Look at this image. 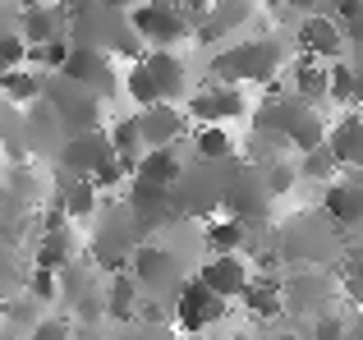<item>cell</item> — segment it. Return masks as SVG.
<instances>
[{
    "label": "cell",
    "instance_id": "1",
    "mask_svg": "<svg viewBox=\"0 0 363 340\" xmlns=\"http://www.w3.org/2000/svg\"><path fill=\"white\" fill-rule=\"evenodd\" d=\"M65 9V37L69 46H92V51L106 55H124V60H138L143 42L129 23V9H116L106 0H55Z\"/></svg>",
    "mask_w": 363,
    "mask_h": 340
},
{
    "label": "cell",
    "instance_id": "2",
    "mask_svg": "<svg viewBox=\"0 0 363 340\" xmlns=\"http://www.w3.org/2000/svg\"><path fill=\"white\" fill-rule=\"evenodd\" d=\"M253 138L267 143L272 152H313V147L327 143V125H322L318 106H303L299 97H272L253 110Z\"/></svg>",
    "mask_w": 363,
    "mask_h": 340
},
{
    "label": "cell",
    "instance_id": "3",
    "mask_svg": "<svg viewBox=\"0 0 363 340\" xmlns=\"http://www.w3.org/2000/svg\"><path fill=\"white\" fill-rule=\"evenodd\" d=\"M272 253L281 267H327L331 258L345 253V234L322 212H294L281 225L272 221Z\"/></svg>",
    "mask_w": 363,
    "mask_h": 340
},
{
    "label": "cell",
    "instance_id": "4",
    "mask_svg": "<svg viewBox=\"0 0 363 340\" xmlns=\"http://www.w3.org/2000/svg\"><path fill=\"white\" fill-rule=\"evenodd\" d=\"M281 69H285V37L257 33L235 46H221L207 64V79L235 83V88H262V83H276Z\"/></svg>",
    "mask_w": 363,
    "mask_h": 340
},
{
    "label": "cell",
    "instance_id": "5",
    "mask_svg": "<svg viewBox=\"0 0 363 340\" xmlns=\"http://www.w3.org/2000/svg\"><path fill=\"white\" fill-rule=\"evenodd\" d=\"M129 276L138 280L143 299H157V304L170 308V299L194 276V262H184L175 249H166V244H157V239H143L129 258Z\"/></svg>",
    "mask_w": 363,
    "mask_h": 340
},
{
    "label": "cell",
    "instance_id": "6",
    "mask_svg": "<svg viewBox=\"0 0 363 340\" xmlns=\"http://www.w3.org/2000/svg\"><path fill=\"white\" fill-rule=\"evenodd\" d=\"M235 162V157H230ZM230 162H203V157H189L184 170H179L175 179V207L179 216H189V221H212V212L221 207L225 198V179H230Z\"/></svg>",
    "mask_w": 363,
    "mask_h": 340
},
{
    "label": "cell",
    "instance_id": "7",
    "mask_svg": "<svg viewBox=\"0 0 363 340\" xmlns=\"http://www.w3.org/2000/svg\"><path fill=\"white\" fill-rule=\"evenodd\" d=\"M143 244V234L133 230V216L124 203H101L97 207V234H92L83 258L97 262V271H124L133 258V249Z\"/></svg>",
    "mask_w": 363,
    "mask_h": 340
},
{
    "label": "cell",
    "instance_id": "8",
    "mask_svg": "<svg viewBox=\"0 0 363 340\" xmlns=\"http://www.w3.org/2000/svg\"><path fill=\"white\" fill-rule=\"evenodd\" d=\"M129 23L143 46L152 51H175L184 37H194V14L179 0H138L129 9Z\"/></svg>",
    "mask_w": 363,
    "mask_h": 340
},
{
    "label": "cell",
    "instance_id": "9",
    "mask_svg": "<svg viewBox=\"0 0 363 340\" xmlns=\"http://www.w3.org/2000/svg\"><path fill=\"white\" fill-rule=\"evenodd\" d=\"M42 101L55 110V120H60L65 138L97 129V125H101V106H106L97 92H88L83 83L65 79V74H46V79H42Z\"/></svg>",
    "mask_w": 363,
    "mask_h": 340
},
{
    "label": "cell",
    "instance_id": "10",
    "mask_svg": "<svg viewBox=\"0 0 363 340\" xmlns=\"http://www.w3.org/2000/svg\"><path fill=\"white\" fill-rule=\"evenodd\" d=\"M272 203H276V198L267 193L262 170L235 157V162H230V179H225L221 212L230 216V221L248 225V230H257V225H272Z\"/></svg>",
    "mask_w": 363,
    "mask_h": 340
},
{
    "label": "cell",
    "instance_id": "11",
    "mask_svg": "<svg viewBox=\"0 0 363 340\" xmlns=\"http://www.w3.org/2000/svg\"><path fill=\"white\" fill-rule=\"evenodd\" d=\"M179 106H184L189 125H225V129H230L235 120L248 115L244 88L221 83V79H207V83H198V88H189V97L179 101Z\"/></svg>",
    "mask_w": 363,
    "mask_h": 340
},
{
    "label": "cell",
    "instance_id": "12",
    "mask_svg": "<svg viewBox=\"0 0 363 340\" xmlns=\"http://www.w3.org/2000/svg\"><path fill=\"white\" fill-rule=\"evenodd\" d=\"M221 317H230V304H225L221 295H212V290L203 285V280L189 276V285L179 290L175 299H170V322L179 327V336H207Z\"/></svg>",
    "mask_w": 363,
    "mask_h": 340
},
{
    "label": "cell",
    "instance_id": "13",
    "mask_svg": "<svg viewBox=\"0 0 363 340\" xmlns=\"http://www.w3.org/2000/svg\"><path fill=\"white\" fill-rule=\"evenodd\" d=\"M281 299H285V313L318 317V313H327V304L336 299V280L322 267H294L290 276H281Z\"/></svg>",
    "mask_w": 363,
    "mask_h": 340
},
{
    "label": "cell",
    "instance_id": "14",
    "mask_svg": "<svg viewBox=\"0 0 363 340\" xmlns=\"http://www.w3.org/2000/svg\"><path fill=\"white\" fill-rule=\"evenodd\" d=\"M55 74H65V79L83 83L88 92H97L101 101H116L120 97V74H116V60H111L106 51H92V46H69V55H65V64Z\"/></svg>",
    "mask_w": 363,
    "mask_h": 340
},
{
    "label": "cell",
    "instance_id": "15",
    "mask_svg": "<svg viewBox=\"0 0 363 340\" xmlns=\"http://www.w3.org/2000/svg\"><path fill=\"white\" fill-rule=\"evenodd\" d=\"M322 216L336 225L340 234H359L363 230V170L336 175L331 184H322Z\"/></svg>",
    "mask_w": 363,
    "mask_h": 340
},
{
    "label": "cell",
    "instance_id": "16",
    "mask_svg": "<svg viewBox=\"0 0 363 340\" xmlns=\"http://www.w3.org/2000/svg\"><path fill=\"white\" fill-rule=\"evenodd\" d=\"M106 162H116V152H111V138H106V125L88 129V134H69L60 143V152H55V170H65V175H79V179H92Z\"/></svg>",
    "mask_w": 363,
    "mask_h": 340
},
{
    "label": "cell",
    "instance_id": "17",
    "mask_svg": "<svg viewBox=\"0 0 363 340\" xmlns=\"http://www.w3.org/2000/svg\"><path fill=\"white\" fill-rule=\"evenodd\" d=\"M194 280H203L212 295H221L225 304H235V299L244 295V285L253 280V267H248L244 253H207L194 267Z\"/></svg>",
    "mask_w": 363,
    "mask_h": 340
},
{
    "label": "cell",
    "instance_id": "18",
    "mask_svg": "<svg viewBox=\"0 0 363 340\" xmlns=\"http://www.w3.org/2000/svg\"><path fill=\"white\" fill-rule=\"evenodd\" d=\"M294 51L308 55V60L331 64V60H345L350 46H345V37H340V28H336L331 14H303L299 23H294Z\"/></svg>",
    "mask_w": 363,
    "mask_h": 340
},
{
    "label": "cell",
    "instance_id": "19",
    "mask_svg": "<svg viewBox=\"0 0 363 340\" xmlns=\"http://www.w3.org/2000/svg\"><path fill=\"white\" fill-rule=\"evenodd\" d=\"M124 207H129L133 230H138L143 239L157 234L161 225H170L179 216L175 193H170V188H152V184H138V179H129V198H124Z\"/></svg>",
    "mask_w": 363,
    "mask_h": 340
},
{
    "label": "cell",
    "instance_id": "20",
    "mask_svg": "<svg viewBox=\"0 0 363 340\" xmlns=\"http://www.w3.org/2000/svg\"><path fill=\"white\" fill-rule=\"evenodd\" d=\"M257 0H212L203 14L194 18V37L203 46H221L225 37H235L244 23H253Z\"/></svg>",
    "mask_w": 363,
    "mask_h": 340
},
{
    "label": "cell",
    "instance_id": "21",
    "mask_svg": "<svg viewBox=\"0 0 363 340\" xmlns=\"http://www.w3.org/2000/svg\"><path fill=\"white\" fill-rule=\"evenodd\" d=\"M133 120H138V134H143V147H179L189 138V115L184 106H175V101H157V106H143L133 110Z\"/></svg>",
    "mask_w": 363,
    "mask_h": 340
},
{
    "label": "cell",
    "instance_id": "22",
    "mask_svg": "<svg viewBox=\"0 0 363 340\" xmlns=\"http://www.w3.org/2000/svg\"><path fill=\"white\" fill-rule=\"evenodd\" d=\"M143 60V69H147V79H152V88H157V97L161 101H184L189 97V64H184V55L179 51H143L138 55Z\"/></svg>",
    "mask_w": 363,
    "mask_h": 340
},
{
    "label": "cell",
    "instance_id": "23",
    "mask_svg": "<svg viewBox=\"0 0 363 340\" xmlns=\"http://www.w3.org/2000/svg\"><path fill=\"white\" fill-rule=\"evenodd\" d=\"M23 134H28V157L55 162V152H60V143H65V129H60L55 110L46 106L42 97H37L33 106H23Z\"/></svg>",
    "mask_w": 363,
    "mask_h": 340
},
{
    "label": "cell",
    "instance_id": "24",
    "mask_svg": "<svg viewBox=\"0 0 363 340\" xmlns=\"http://www.w3.org/2000/svg\"><path fill=\"white\" fill-rule=\"evenodd\" d=\"M51 188H55L51 207H60L69 221H88V216H97V207H101V188L92 184V179H79V175H65V170H55Z\"/></svg>",
    "mask_w": 363,
    "mask_h": 340
},
{
    "label": "cell",
    "instance_id": "25",
    "mask_svg": "<svg viewBox=\"0 0 363 340\" xmlns=\"http://www.w3.org/2000/svg\"><path fill=\"white\" fill-rule=\"evenodd\" d=\"M327 152L340 170H363V110H345L327 129Z\"/></svg>",
    "mask_w": 363,
    "mask_h": 340
},
{
    "label": "cell",
    "instance_id": "26",
    "mask_svg": "<svg viewBox=\"0 0 363 340\" xmlns=\"http://www.w3.org/2000/svg\"><path fill=\"white\" fill-rule=\"evenodd\" d=\"M18 37L23 46H46L55 37H65V9L55 0H42V5H23L18 9Z\"/></svg>",
    "mask_w": 363,
    "mask_h": 340
},
{
    "label": "cell",
    "instance_id": "27",
    "mask_svg": "<svg viewBox=\"0 0 363 340\" xmlns=\"http://www.w3.org/2000/svg\"><path fill=\"white\" fill-rule=\"evenodd\" d=\"M101 295H106V317L120 327H133L138 322V304H143V290L138 280L129 276V267L124 271H111L106 280H101Z\"/></svg>",
    "mask_w": 363,
    "mask_h": 340
},
{
    "label": "cell",
    "instance_id": "28",
    "mask_svg": "<svg viewBox=\"0 0 363 340\" xmlns=\"http://www.w3.org/2000/svg\"><path fill=\"white\" fill-rule=\"evenodd\" d=\"M235 304H244V313L257 317V322H272V317H281V313H285L281 276H272V271H253V280L244 285V295L235 299Z\"/></svg>",
    "mask_w": 363,
    "mask_h": 340
},
{
    "label": "cell",
    "instance_id": "29",
    "mask_svg": "<svg viewBox=\"0 0 363 340\" xmlns=\"http://www.w3.org/2000/svg\"><path fill=\"white\" fill-rule=\"evenodd\" d=\"M79 234H74V225H60V230H42L37 234V244H33V267H42V271H60V267H69L74 258H79Z\"/></svg>",
    "mask_w": 363,
    "mask_h": 340
},
{
    "label": "cell",
    "instance_id": "30",
    "mask_svg": "<svg viewBox=\"0 0 363 340\" xmlns=\"http://www.w3.org/2000/svg\"><path fill=\"white\" fill-rule=\"evenodd\" d=\"M179 170H184V152H179V147H147V152H143V162L133 166L129 179L152 184V188H175Z\"/></svg>",
    "mask_w": 363,
    "mask_h": 340
},
{
    "label": "cell",
    "instance_id": "31",
    "mask_svg": "<svg viewBox=\"0 0 363 340\" xmlns=\"http://www.w3.org/2000/svg\"><path fill=\"white\" fill-rule=\"evenodd\" d=\"M290 97H299L303 106H318V110L327 106V64L299 55L290 64Z\"/></svg>",
    "mask_w": 363,
    "mask_h": 340
},
{
    "label": "cell",
    "instance_id": "32",
    "mask_svg": "<svg viewBox=\"0 0 363 340\" xmlns=\"http://www.w3.org/2000/svg\"><path fill=\"white\" fill-rule=\"evenodd\" d=\"M55 276H60V304H65V308H74L79 299H88L92 290H101V271H97V262L83 258V253L69 262V267H60Z\"/></svg>",
    "mask_w": 363,
    "mask_h": 340
},
{
    "label": "cell",
    "instance_id": "33",
    "mask_svg": "<svg viewBox=\"0 0 363 340\" xmlns=\"http://www.w3.org/2000/svg\"><path fill=\"white\" fill-rule=\"evenodd\" d=\"M189 152L203 157V162H230V157H240V147H235V134L225 125H194L189 129Z\"/></svg>",
    "mask_w": 363,
    "mask_h": 340
},
{
    "label": "cell",
    "instance_id": "34",
    "mask_svg": "<svg viewBox=\"0 0 363 340\" xmlns=\"http://www.w3.org/2000/svg\"><path fill=\"white\" fill-rule=\"evenodd\" d=\"M106 138H111V152H116V162L133 175V166L143 162V152H147V147H143V134H138V120H133V115L111 120V125H106Z\"/></svg>",
    "mask_w": 363,
    "mask_h": 340
},
{
    "label": "cell",
    "instance_id": "35",
    "mask_svg": "<svg viewBox=\"0 0 363 340\" xmlns=\"http://www.w3.org/2000/svg\"><path fill=\"white\" fill-rule=\"evenodd\" d=\"M46 317V304H37L28 290H18V295H9V299H0V322L9 327V332H18V336H28L37 322Z\"/></svg>",
    "mask_w": 363,
    "mask_h": 340
},
{
    "label": "cell",
    "instance_id": "36",
    "mask_svg": "<svg viewBox=\"0 0 363 340\" xmlns=\"http://www.w3.org/2000/svg\"><path fill=\"white\" fill-rule=\"evenodd\" d=\"M203 253H248V225L240 221H203Z\"/></svg>",
    "mask_w": 363,
    "mask_h": 340
},
{
    "label": "cell",
    "instance_id": "37",
    "mask_svg": "<svg viewBox=\"0 0 363 340\" xmlns=\"http://www.w3.org/2000/svg\"><path fill=\"white\" fill-rule=\"evenodd\" d=\"M42 79L46 74L28 69V64H18V69L0 74V97L9 101V106H33L37 97H42Z\"/></svg>",
    "mask_w": 363,
    "mask_h": 340
},
{
    "label": "cell",
    "instance_id": "38",
    "mask_svg": "<svg viewBox=\"0 0 363 340\" xmlns=\"http://www.w3.org/2000/svg\"><path fill=\"white\" fill-rule=\"evenodd\" d=\"M0 152L9 162H28V134H23V106L0 101Z\"/></svg>",
    "mask_w": 363,
    "mask_h": 340
},
{
    "label": "cell",
    "instance_id": "39",
    "mask_svg": "<svg viewBox=\"0 0 363 340\" xmlns=\"http://www.w3.org/2000/svg\"><path fill=\"white\" fill-rule=\"evenodd\" d=\"M294 170H299L303 184H331V179L340 175V166H336V157L327 152V143L313 147V152H299L294 157Z\"/></svg>",
    "mask_w": 363,
    "mask_h": 340
},
{
    "label": "cell",
    "instance_id": "40",
    "mask_svg": "<svg viewBox=\"0 0 363 340\" xmlns=\"http://www.w3.org/2000/svg\"><path fill=\"white\" fill-rule=\"evenodd\" d=\"M331 18H336V28H340V37H345L350 55H363V0H336Z\"/></svg>",
    "mask_w": 363,
    "mask_h": 340
},
{
    "label": "cell",
    "instance_id": "41",
    "mask_svg": "<svg viewBox=\"0 0 363 340\" xmlns=\"http://www.w3.org/2000/svg\"><path fill=\"white\" fill-rule=\"evenodd\" d=\"M257 170H262V184H267V193H272L276 203H281V198L299 184V170H294L290 157H272V162H262Z\"/></svg>",
    "mask_w": 363,
    "mask_h": 340
},
{
    "label": "cell",
    "instance_id": "42",
    "mask_svg": "<svg viewBox=\"0 0 363 340\" xmlns=\"http://www.w3.org/2000/svg\"><path fill=\"white\" fill-rule=\"evenodd\" d=\"M23 280H28V267H23V258H18V244H5V239H0V299L18 295V290H23Z\"/></svg>",
    "mask_w": 363,
    "mask_h": 340
},
{
    "label": "cell",
    "instance_id": "43",
    "mask_svg": "<svg viewBox=\"0 0 363 340\" xmlns=\"http://www.w3.org/2000/svg\"><path fill=\"white\" fill-rule=\"evenodd\" d=\"M327 101L354 106V60H331L327 64Z\"/></svg>",
    "mask_w": 363,
    "mask_h": 340
},
{
    "label": "cell",
    "instance_id": "44",
    "mask_svg": "<svg viewBox=\"0 0 363 340\" xmlns=\"http://www.w3.org/2000/svg\"><path fill=\"white\" fill-rule=\"evenodd\" d=\"M120 88H124V97L133 101V110H143V106H157V88H152V79H147V69H143V60H129V74L120 79Z\"/></svg>",
    "mask_w": 363,
    "mask_h": 340
},
{
    "label": "cell",
    "instance_id": "45",
    "mask_svg": "<svg viewBox=\"0 0 363 340\" xmlns=\"http://www.w3.org/2000/svg\"><path fill=\"white\" fill-rule=\"evenodd\" d=\"M23 290L37 299V304H60V276L55 271H42V267H28V280H23Z\"/></svg>",
    "mask_w": 363,
    "mask_h": 340
},
{
    "label": "cell",
    "instance_id": "46",
    "mask_svg": "<svg viewBox=\"0 0 363 340\" xmlns=\"http://www.w3.org/2000/svg\"><path fill=\"white\" fill-rule=\"evenodd\" d=\"M28 340H74V317H65V313H46L42 322L28 332Z\"/></svg>",
    "mask_w": 363,
    "mask_h": 340
},
{
    "label": "cell",
    "instance_id": "47",
    "mask_svg": "<svg viewBox=\"0 0 363 340\" xmlns=\"http://www.w3.org/2000/svg\"><path fill=\"white\" fill-rule=\"evenodd\" d=\"M345 332H350V317L345 313H331V308H327V313L313 317V340H340Z\"/></svg>",
    "mask_w": 363,
    "mask_h": 340
},
{
    "label": "cell",
    "instance_id": "48",
    "mask_svg": "<svg viewBox=\"0 0 363 340\" xmlns=\"http://www.w3.org/2000/svg\"><path fill=\"white\" fill-rule=\"evenodd\" d=\"M345 295L363 308V249L350 253V267H345Z\"/></svg>",
    "mask_w": 363,
    "mask_h": 340
},
{
    "label": "cell",
    "instance_id": "49",
    "mask_svg": "<svg viewBox=\"0 0 363 340\" xmlns=\"http://www.w3.org/2000/svg\"><path fill=\"white\" fill-rule=\"evenodd\" d=\"M23 60H28V46H23V37H5V42H0V74L18 69Z\"/></svg>",
    "mask_w": 363,
    "mask_h": 340
},
{
    "label": "cell",
    "instance_id": "50",
    "mask_svg": "<svg viewBox=\"0 0 363 340\" xmlns=\"http://www.w3.org/2000/svg\"><path fill=\"white\" fill-rule=\"evenodd\" d=\"M18 37V0H0V42Z\"/></svg>",
    "mask_w": 363,
    "mask_h": 340
},
{
    "label": "cell",
    "instance_id": "51",
    "mask_svg": "<svg viewBox=\"0 0 363 340\" xmlns=\"http://www.w3.org/2000/svg\"><path fill=\"white\" fill-rule=\"evenodd\" d=\"M285 9H294V14H331L336 9V0H285Z\"/></svg>",
    "mask_w": 363,
    "mask_h": 340
},
{
    "label": "cell",
    "instance_id": "52",
    "mask_svg": "<svg viewBox=\"0 0 363 340\" xmlns=\"http://www.w3.org/2000/svg\"><path fill=\"white\" fill-rule=\"evenodd\" d=\"M120 340H175V336H170L166 327H143V322H133Z\"/></svg>",
    "mask_w": 363,
    "mask_h": 340
},
{
    "label": "cell",
    "instance_id": "53",
    "mask_svg": "<svg viewBox=\"0 0 363 340\" xmlns=\"http://www.w3.org/2000/svg\"><path fill=\"white\" fill-rule=\"evenodd\" d=\"M354 106H363V55H354Z\"/></svg>",
    "mask_w": 363,
    "mask_h": 340
},
{
    "label": "cell",
    "instance_id": "54",
    "mask_svg": "<svg viewBox=\"0 0 363 340\" xmlns=\"http://www.w3.org/2000/svg\"><path fill=\"white\" fill-rule=\"evenodd\" d=\"M179 5H184V9H189V14H194V18H198V14H203V9H207V5H212V0H179Z\"/></svg>",
    "mask_w": 363,
    "mask_h": 340
},
{
    "label": "cell",
    "instance_id": "55",
    "mask_svg": "<svg viewBox=\"0 0 363 340\" xmlns=\"http://www.w3.org/2000/svg\"><path fill=\"white\" fill-rule=\"evenodd\" d=\"M106 5H116V9H133L138 0H106Z\"/></svg>",
    "mask_w": 363,
    "mask_h": 340
},
{
    "label": "cell",
    "instance_id": "56",
    "mask_svg": "<svg viewBox=\"0 0 363 340\" xmlns=\"http://www.w3.org/2000/svg\"><path fill=\"white\" fill-rule=\"evenodd\" d=\"M23 5H42V0H18V9H23Z\"/></svg>",
    "mask_w": 363,
    "mask_h": 340
}]
</instances>
